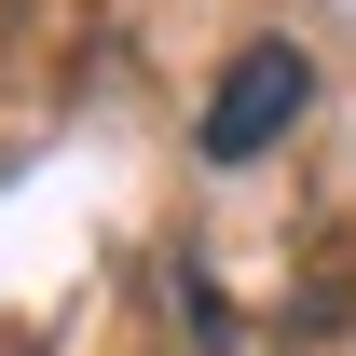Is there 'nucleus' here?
<instances>
[{
	"label": "nucleus",
	"mask_w": 356,
	"mask_h": 356,
	"mask_svg": "<svg viewBox=\"0 0 356 356\" xmlns=\"http://www.w3.org/2000/svg\"><path fill=\"white\" fill-rule=\"evenodd\" d=\"M302 110H315V55L302 42H247L220 83H206V124H192V137H206V165H261Z\"/></svg>",
	"instance_id": "1"
}]
</instances>
